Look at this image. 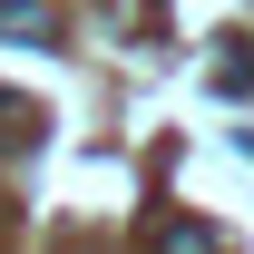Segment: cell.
I'll list each match as a JSON object with an SVG mask.
<instances>
[{
  "label": "cell",
  "mask_w": 254,
  "mask_h": 254,
  "mask_svg": "<svg viewBox=\"0 0 254 254\" xmlns=\"http://www.w3.org/2000/svg\"><path fill=\"white\" fill-rule=\"evenodd\" d=\"M147 245H157V254H225V235L195 225V215H166V225H147Z\"/></svg>",
  "instance_id": "obj_1"
},
{
  "label": "cell",
  "mask_w": 254,
  "mask_h": 254,
  "mask_svg": "<svg viewBox=\"0 0 254 254\" xmlns=\"http://www.w3.org/2000/svg\"><path fill=\"white\" fill-rule=\"evenodd\" d=\"M0 30H10V39H59V10H20V0H10Z\"/></svg>",
  "instance_id": "obj_2"
},
{
  "label": "cell",
  "mask_w": 254,
  "mask_h": 254,
  "mask_svg": "<svg viewBox=\"0 0 254 254\" xmlns=\"http://www.w3.org/2000/svg\"><path fill=\"white\" fill-rule=\"evenodd\" d=\"M0 118H30V108H10V98H0Z\"/></svg>",
  "instance_id": "obj_3"
}]
</instances>
